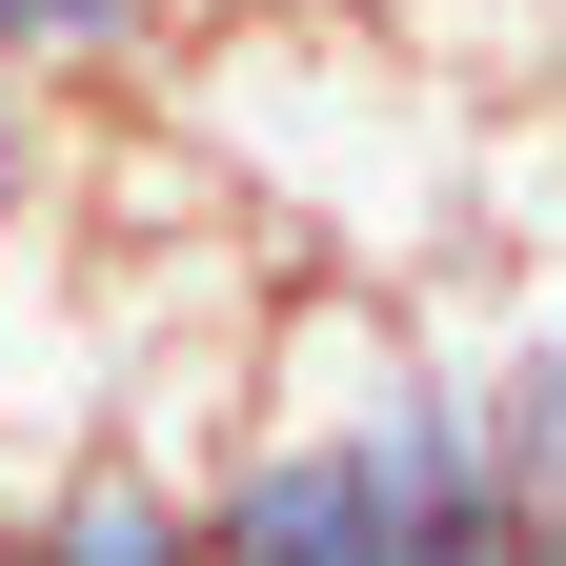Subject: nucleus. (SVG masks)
Segmentation results:
<instances>
[{
  "label": "nucleus",
  "mask_w": 566,
  "mask_h": 566,
  "mask_svg": "<svg viewBox=\"0 0 566 566\" xmlns=\"http://www.w3.org/2000/svg\"><path fill=\"white\" fill-rule=\"evenodd\" d=\"M526 526H546V546H566V465H546V485H526Z\"/></svg>",
  "instance_id": "4"
},
{
  "label": "nucleus",
  "mask_w": 566,
  "mask_h": 566,
  "mask_svg": "<svg viewBox=\"0 0 566 566\" xmlns=\"http://www.w3.org/2000/svg\"><path fill=\"white\" fill-rule=\"evenodd\" d=\"M41 546H82V566H163V546H202V506H182V465H61L41 485Z\"/></svg>",
  "instance_id": "2"
},
{
  "label": "nucleus",
  "mask_w": 566,
  "mask_h": 566,
  "mask_svg": "<svg viewBox=\"0 0 566 566\" xmlns=\"http://www.w3.org/2000/svg\"><path fill=\"white\" fill-rule=\"evenodd\" d=\"M0 202H21V142H0Z\"/></svg>",
  "instance_id": "5"
},
{
  "label": "nucleus",
  "mask_w": 566,
  "mask_h": 566,
  "mask_svg": "<svg viewBox=\"0 0 566 566\" xmlns=\"http://www.w3.org/2000/svg\"><path fill=\"white\" fill-rule=\"evenodd\" d=\"M163 21H182V0H0L21 102H41V82H142V61H163Z\"/></svg>",
  "instance_id": "3"
},
{
  "label": "nucleus",
  "mask_w": 566,
  "mask_h": 566,
  "mask_svg": "<svg viewBox=\"0 0 566 566\" xmlns=\"http://www.w3.org/2000/svg\"><path fill=\"white\" fill-rule=\"evenodd\" d=\"M304 344L344 385H263L243 446L182 465L202 546H263V566H506V546H546L506 446H485L465 324H424V283H324L304 263Z\"/></svg>",
  "instance_id": "1"
}]
</instances>
